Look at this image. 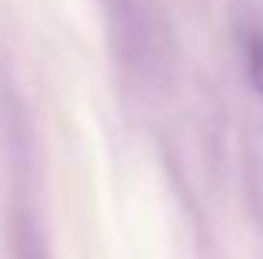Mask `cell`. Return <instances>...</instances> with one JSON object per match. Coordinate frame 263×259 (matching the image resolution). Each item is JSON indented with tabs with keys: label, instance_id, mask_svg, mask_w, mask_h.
Returning a JSON list of instances; mask_svg holds the SVG:
<instances>
[{
	"label": "cell",
	"instance_id": "obj_1",
	"mask_svg": "<svg viewBox=\"0 0 263 259\" xmlns=\"http://www.w3.org/2000/svg\"><path fill=\"white\" fill-rule=\"evenodd\" d=\"M250 73H253V83H257V90L263 93V40H257V47H253Z\"/></svg>",
	"mask_w": 263,
	"mask_h": 259
}]
</instances>
